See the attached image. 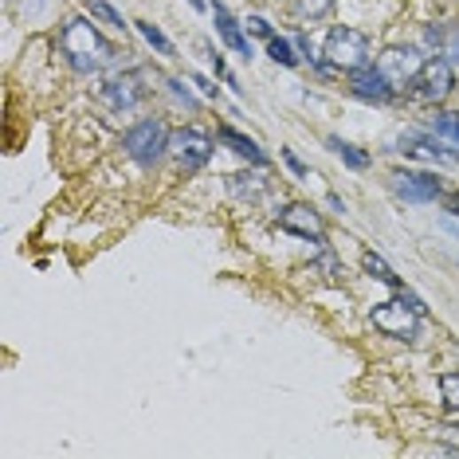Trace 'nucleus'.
<instances>
[{"label": "nucleus", "instance_id": "obj_3", "mask_svg": "<svg viewBox=\"0 0 459 459\" xmlns=\"http://www.w3.org/2000/svg\"><path fill=\"white\" fill-rule=\"evenodd\" d=\"M323 55L334 71H357L370 63V40H365V32H357V27L338 24V27H330Z\"/></svg>", "mask_w": 459, "mask_h": 459}, {"label": "nucleus", "instance_id": "obj_15", "mask_svg": "<svg viewBox=\"0 0 459 459\" xmlns=\"http://www.w3.org/2000/svg\"><path fill=\"white\" fill-rule=\"evenodd\" d=\"M326 145H330V150H334V153H338V158H342L346 165H350V169H357V173H362V169H370V153H362V150H357V145L342 142V137H334V134L326 137Z\"/></svg>", "mask_w": 459, "mask_h": 459}, {"label": "nucleus", "instance_id": "obj_6", "mask_svg": "<svg viewBox=\"0 0 459 459\" xmlns=\"http://www.w3.org/2000/svg\"><path fill=\"white\" fill-rule=\"evenodd\" d=\"M412 87H416V98L420 103H444L447 95L455 90V63L447 59H428L424 67H420V75L412 79Z\"/></svg>", "mask_w": 459, "mask_h": 459}, {"label": "nucleus", "instance_id": "obj_22", "mask_svg": "<svg viewBox=\"0 0 459 459\" xmlns=\"http://www.w3.org/2000/svg\"><path fill=\"white\" fill-rule=\"evenodd\" d=\"M87 8H90V16H103L106 24H114V27H126V20H122V16L114 12V8L106 4V0H87Z\"/></svg>", "mask_w": 459, "mask_h": 459}, {"label": "nucleus", "instance_id": "obj_23", "mask_svg": "<svg viewBox=\"0 0 459 459\" xmlns=\"http://www.w3.org/2000/svg\"><path fill=\"white\" fill-rule=\"evenodd\" d=\"M247 35H260V40H271V24L263 20V16H247Z\"/></svg>", "mask_w": 459, "mask_h": 459}, {"label": "nucleus", "instance_id": "obj_12", "mask_svg": "<svg viewBox=\"0 0 459 459\" xmlns=\"http://www.w3.org/2000/svg\"><path fill=\"white\" fill-rule=\"evenodd\" d=\"M213 20H216V32H220V40L228 43L236 55H244V59H252V35L244 32L240 24H236V16L228 12L224 4H213Z\"/></svg>", "mask_w": 459, "mask_h": 459}, {"label": "nucleus", "instance_id": "obj_8", "mask_svg": "<svg viewBox=\"0 0 459 459\" xmlns=\"http://www.w3.org/2000/svg\"><path fill=\"white\" fill-rule=\"evenodd\" d=\"M275 224H279L283 232H291V236H302V240L326 244L323 216H318L310 205H302V200H295V205H287V208H279V213H275Z\"/></svg>", "mask_w": 459, "mask_h": 459}, {"label": "nucleus", "instance_id": "obj_5", "mask_svg": "<svg viewBox=\"0 0 459 459\" xmlns=\"http://www.w3.org/2000/svg\"><path fill=\"white\" fill-rule=\"evenodd\" d=\"M213 150H216V142L205 130H197V126H181V130H173V137H169V153L177 158V165L185 173L205 169V165L213 161Z\"/></svg>", "mask_w": 459, "mask_h": 459}, {"label": "nucleus", "instance_id": "obj_28", "mask_svg": "<svg viewBox=\"0 0 459 459\" xmlns=\"http://www.w3.org/2000/svg\"><path fill=\"white\" fill-rule=\"evenodd\" d=\"M189 82H192V87H200V90H205L208 98H216V95H220V90H216V87H213V82H208L205 75H189Z\"/></svg>", "mask_w": 459, "mask_h": 459}, {"label": "nucleus", "instance_id": "obj_11", "mask_svg": "<svg viewBox=\"0 0 459 459\" xmlns=\"http://www.w3.org/2000/svg\"><path fill=\"white\" fill-rule=\"evenodd\" d=\"M103 95H106V103L110 110H134L137 103L145 98V87H142V71H122V75H114L103 87Z\"/></svg>", "mask_w": 459, "mask_h": 459}, {"label": "nucleus", "instance_id": "obj_21", "mask_svg": "<svg viewBox=\"0 0 459 459\" xmlns=\"http://www.w3.org/2000/svg\"><path fill=\"white\" fill-rule=\"evenodd\" d=\"M330 8H334V0H295V12H299V16H310V20L326 16Z\"/></svg>", "mask_w": 459, "mask_h": 459}, {"label": "nucleus", "instance_id": "obj_4", "mask_svg": "<svg viewBox=\"0 0 459 459\" xmlns=\"http://www.w3.org/2000/svg\"><path fill=\"white\" fill-rule=\"evenodd\" d=\"M420 310H412L405 299H393V302H381V307L370 310V323L381 330L385 338H401V342H416L420 338Z\"/></svg>", "mask_w": 459, "mask_h": 459}, {"label": "nucleus", "instance_id": "obj_14", "mask_svg": "<svg viewBox=\"0 0 459 459\" xmlns=\"http://www.w3.org/2000/svg\"><path fill=\"white\" fill-rule=\"evenodd\" d=\"M220 142H224L232 153H240V158H247L252 165H260V169L268 165V153H263L260 145L252 142V137H244L240 130H236V126H220Z\"/></svg>", "mask_w": 459, "mask_h": 459}, {"label": "nucleus", "instance_id": "obj_25", "mask_svg": "<svg viewBox=\"0 0 459 459\" xmlns=\"http://www.w3.org/2000/svg\"><path fill=\"white\" fill-rule=\"evenodd\" d=\"M283 161H287V169L295 173V177H307V173H310L307 165H302V161H299V158H295V153H291V150H283Z\"/></svg>", "mask_w": 459, "mask_h": 459}, {"label": "nucleus", "instance_id": "obj_30", "mask_svg": "<svg viewBox=\"0 0 459 459\" xmlns=\"http://www.w3.org/2000/svg\"><path fill=\"white\" fill-rule=\"evenodd\" d=\"M189 4H192V8H197V12H205V8H208V4H205V0H189Z\"/></svg>", "mask_w": 459, "mask_h": 459}, {"label": "nucleus", "instance_id": "obj_16", "mask_svg": "<svg viewBox=\"0 0 459 459\" xmlns=\"http://www.w3.org/2000/svg\"><path fill=\"white\" fill-rule=\"evenodd\" d=\"M295 51H299V48H295L291 40H283V35H271V40H268V55H271L275 63H279V67H299L302 55H295Z\"/></svg>", "mask_w": 459, "mask_h": 459}, {"label": "nucleus", "instance_id": "obj_27", "mask_svg": "<svg viewBox=\"0 0 459 459\" xmlns=\"http://www.w3.org/2000/svg\"><path fill=\"white\" fill-rule=\"evenodd\" d=\"M208 63H213V71L220 79H228V71H224V55H220L216 48H208Z\"/></svg>", "mask_w": 459, "mask_h": 459}, {"label": "nucleus", "instance_id": "obj_20", "mask_svg": "<svg viewBox=\"0 0 459 459\" xmlns=\"http://www.w3.org/2000/svg\"><path fill=\"white\" fill-rule=\"evenodd\" d=\"M440 393H444V408L459 412V370L440 373Z\"/></svg>", "mask_w": 459, "mask_h": 459}, {"label": "nucleus", "instance_id": "obj_10", "mask_svg": "<svg viewBox=\"0 0 459 459\" xmlns=\"http://www.w3.org/2000/svg\"><path fill=\"white\" fill-rule=\"evenodd\" d=\"M393 189H397V197L412 200V205H432V200H440V192H444V181L436 173L401 169V173H393Z\"/></svg>", "mask_w": 459, "mask_h": 459}, {"label": "nucleus", "instance_id": "obj_1", "mask_svg": "<svg viewBox=\"0 0 459 459\" xmlns=\"http://www.w3.org/2000/svg\"><path fill=\"white\" fill-rule=\"evenodd\" d=\"M59 51H63V59H67V67L79 71V75H98L106 63H114V48H110V40L95 27V20H87V16H71V20H63Z\"/></svg>", "mask_w": 459, "mask_h": 459}, {"label": "nucleus", "instance_id": "obj_17", "mask_svg": "<svg viewBox=\"0 0 459 459\" xmlns=\"http://www.w3.org/2000/svg\"><path fill=\"white\" fill-rule=\"evenodd\" d=\"M362 263H365V271H370L373 279H381V283H389V287H397V291H401V275L393 271V268L381 260L377 252H365V260H362Z\"/></svg>", "mask_w": 459, "mask_h": 459}, {"label": "nucleus", "instance_id": "obj_2", "mask_svg": "<svg viewBox=\"0 0 459 459\" xmlns=\"http://www.w3.org/2000/svg\"><path fill=\"white\" fill-rule=\"evenodd\" d=\"M169 126L161 122V118H137L130 130L122 134V150L126 158L137 161L142 169H153L165 153H169Z\"/></svg>", "mask_w": 459, "mask_h": 459}, {"label": "nucleus", "instance_id": "obj_19", "mask_svg": "<svg viewBox=\"0 0 459 459\" xmlns=\"http://www.w3.org/2000/svg\"><path fill=\"white\" fill-rule=\"evenodd\" d=\"M428 130H432L436 137H444V142H455L459 145V114H436L432 122H428Z\"/></svg>", "mask_w": 459, "mask_h": 459}, {"label": "nucleus", "instance_id": "obj_31", "mask_svg": "<svg viewBox=\"0 0 459 459\" xmlns=\"http://www.w3.org/2000/svg\"><path fill=\"white\" fill-rule=\"evenodd\" d=\"M452 213L459 216V192H455V200H452Z\"/></svg>", "mask_w": 459, "mask_h": 459}, {"label": "nucleus", "instance_id": "obj_9", "mask_svg": "<svg viewBox=\"0 0 459 459\" xmlns=\"http://www.w3.org/2000/svg\"><path fill=\"white\" fill-rule=\"evenodd\" d=\"M350 90L362 103H373V106H389L393 98H397V87L381 75L377 63H365V67L350 71Z\"/></svg>", "mask_w": 459, "mask_h": 459}, {"label": "nucleus", "instance_id": "obj_13", "mask_svg": "<svg viewBox=\"0 0 459 459\" xmlns=\"http://www.w3.org/2000/svg\"><path fill=\"white\" fill-rule=\"evenodd\" d=\"M424 43L440 55V59L459 63V24H428L424 27Z\"/></svg>", "mask_w": 459, "mask_h": 459}, {"label": "nucleus", "instance_id": "obj_7", "mask_svg": "<svg viewBox=\"0 0 459 459\" xmlns=\"http://www.w3.org/2000/svg\"><path fill=\"white\" fill-rule=\"evenodd\" d=\"M424 55H420L416 48H385L377 55V67H381V75L393 82V87H412V79L420 75V67H424Z\"/></svg>", "mask_w": 459, "mask_h": 459}, {"label": "nucleus", "instance_id": "obj_24", "mask_svg": "<svg viewBox=\"0 0 459 459\" xmlns=\"http://www.w3.org/2000/svg\"><path fill=\"white\" fill-rule=\"evenodd\" d=\"M295 48H299L302 59L315 63V43H310V35H307V32H299V35H295Z\"/></svg>", "mask_w": 459, "mask_h": 459}, {"label": "nucleus", "instance_id": "obj_18", "mask_svg": "<svg viewBox=\"0 0 459 459\" xmlns=\"http://www.w3.org/2000/svg\"><path fill=\"white\" fill-rule=\"evenodd\" d=\"M137 32L145 35V43H150V48L158 51V55H173V43H169V35H165L158 24H150V20H137Z\"/></svg>", "mask_w": 459, "mask_h": 459}, {"label": "nucleus", "instance_id": "obj_29", "mask_svg": "<svg viewBox=\"0 0 459 459\" xmlns=\"http://www.w3.org/2000/svg\"><path fill=\"white\" fill-rule=\"evenodd\" d=\"M326 205H330V208H334V213H346V200H342V197H338V192H330V197H326Z\"/></svg>", "mask_w": 459, "mask_h": 459}, {"label": "nucleus", "instance_id": "obj_26", "mask_svg": "<svg viewBox=\"0 0 459 459\" xmlns=\"http://www.w3.org/2000/svg\"><path fill=\"white\" fill-rule=\"evenodd\" d=\"M169 87H173V95H177V98H181V103H185L189 110H197V98H192V95H189V90H185V87H181V82H177V79H173V82H169Z\"/></svg>", "mask_w": 459, "mask_h": 459}]
</instances>
